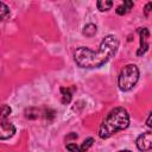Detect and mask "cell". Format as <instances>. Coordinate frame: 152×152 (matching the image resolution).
Here are the masks:
<instances>
[{"label": "cell", "instance_id": "obj_14", "mask_svg": "<svg viewBox=\"0 0 152 152\" xmlns=\"http://www.w3.org/2000/svg\"><path fill=\"white\" fill-rule=\"evenodd\" d=\"M66 150H69L70 152H80L78 145H76L75 142H69V144H66Z\"/></svg>", "mask_w": 152, "mask_h": 152}, {"label": "cell", "instance_id": "obj_4", "mask_svg": "<svg viewBox=\"0 0 152 152\" xmlns=\"http://www.w3.org/2000/svg\"><path fill=\"white\" fill-rule=\"evenodd\" d=\"M138 33L140 36V46L137 51V56L140 57V56L145 55L150 48V44L147 42V39L150 37V31L147 27H140V28H138Z\"/></svg>", "mask_w": 152, "mask_h": 152}, {"label": "cell", "instance_id": "obj_7", "mask_svg": "<svg viewBox=\"0 0 152 152\" xmlns=\"http://www.w3.org/2000/svg\"><path fill=\"white\" fill-rule=\"evenodd\" d=\"M132 7H133V2L129 1V0H126V1H124L122 5H120V6L116 7L115 12H116V14H119V15H124V14H126Z\"/></svg>", "mask_w": 152, "mask_h": 152}, {"label": "cell", "instance_id": "obj_9", "mask_svg": "<svg viewBox=\"0 0 152 152\" xmlns=\"http://www.w3.org/2000/svg\"><path fill=\"white\" fill-rule=\"evenodd\" d=\"M96 31H97L96 25L93 24V23H89V24H87V25L83 27L82 33H83L84 36H87V37H93V36L96 33Z\"/></svg>", "mask_w": 152, "mask_h": 152}, {"label": "cell", "instance_id": "obj_17", "mask_svg": "<svg viewBox=\"0 0 152 152\" xmlns=\"http://www.w3.org/2000/svg\"><path fill=\"white\" fill-rule=\"evenodd\" d=\"M119 152H131V151H128V150H122V151H119Z\"/></svg>", "mask_w": 152, "mask_h": 152}, {"label": "cell", "instance_id": "obj_6", "mask_svg": "<svg viewBox=\"0 0 152 152\" xmlns=\"http://www.w3.org/2000/svg\"><path fill=\"white\" fill-rule=\"evenodd\" d=\"M15 133V127L13 124L4 121L0 122V140H7L12 138Z\"/></svg>", "mask_w": 152, "mask_h": 152}, {"label": "cell", "instance_id": "obj_5", "mask_svg": "<svg viewBox=\"0 0 152 152\" xmlns=\"http://www.w3.org/2000/svg\"><path fill=\"white\" fill-rule=\"evenodd\" d=\"M135 144H137L138 150H140L142 152L150 151L151 147H152V133L151 132H145V133L140 134L137 138Z\"/></svg>", "mask_w": 152, "mask_h": 152}, {"label": "cell", "instance_id": "obj_8", "mask_svg": "<svg viewBox=\"0 0 152 152\" xmlns=\"http://www.w3.org/2000/svg\"><path fill=\"white\" fill-rule=\"evenodd\" d=\"M61 94H62V103H63V104L70 103V101H71V99H72L71 90H70L69 88L62 87V88H61Z\"/></svg>", "mask_w": 152, "mask_h": 152}, {"label": "cell", "instance_id": "obj_13", "mask_svg": "<svg viewBox=\"0 0 152 152\" xmlns=\"http://www.w3.org/2000/svg\"><path fill=\"white\" fill-rule=\"evenodd\" d=\"M93 142H94V139H93V138H88V139H86V140L78 146L80 152H86V151L93 145Z\"/></svg>", "mask_w": 152, "mask_h": 152}, {"label": "cell", "instance_id": "obj_2", "mask_svg": "<svg viewBox=\"0 0 152 152\" xmlns=\"http://www.w3.org/2000/svg\"><path fill=\"white\" fill-rule=\"evenodd\" d=\"M129 125V114L124 107H115L112 109L99 128V137L101 139H107L119 131L127 128Z\"/></svg>", "mask_w": 152, "mask_h": 152}, {"label": "cell", "instance_id": "obj_12", "mask_svg": "<svg viewBox=\"0 0 152 152\" xmlns=\"http://www.w3.org/2000/svg\"><path fill=\"white\" fill-rule=\"evenodd\" d=\"M11 113H12V108L8 104H1L0 106V118L1 119H6Z\"/></svg>", "mask_w": 152, "mask_h": 152}, {"label": "cell", "instance_id": "obj_15", "mask_svg": "<svg viewBox=\"0 0 152 152\" xmlns=\"http://www.w3.org/2000/svg\"><path fill=\"white\" fill-rule=\"evenodd\" d=\"M151 8H152V2H147L146 6H145V11H144L146 17H148V14H150V12H151Z\"/></svg>", "mask_w": 152, "mask_h": 152}, {"label": "cell", "instance_id": "obj_10", "mask_svg": "<svg viewBox=\"0 0 152 152\" xmlns=\"http://www.w3.org/2000/svg\"><path fill=\"white\" fill-rule=\"evenodd\" d=\"M96 5H97V8L101 12H104V11L110 10V7L113 6V1H110V0H99Z\"/></svg>", "mask_w": 152, "mask_h": 152}, {"label": "cell", "instance_id": "obj_3", "mask_svg": "<svg viewBox=\"0 0 152 152\" xmlns=\"http://www.w3.org/2000/svg\"><path fill=\"white\" fill-rule=\"evenodd\" d=\"M138 80H139L138 66L135 64H127L121 69L120 75L118 77L119 89L122 91H128L137 84Z\"/></svg>", "mask_w": 152, "mask_h": 152}, {"label": "cell", "instance_id": "obj_16", "mask_svg": "<svg viewBox=\"0 0 152 152\" xmlns=\"http://www.w3.org/2000/svg\"><path fill=\"white\" fill-rule=\"evenodd\" d=\"M151 118H152V113H150V114H148V116H147V120H146V125H147V127H152Z\"/></svg>", "mask_w": 152, "mask_h": 152}, {"label": "cell", "instance_id": "obj_11", "mask_svg": "<svg viewBox=\"0 0 152 152\" xmlns=\"http://www.w3.org/2000/svg\"><path fill=\"white\" fill-rule=\"evenodd\" d=\"M10 15V8L6 4L0 1V20H5Z\"/></svg>", "mask_w": 152, "mask_h": 152}, {"label": "cell", "instance_id": "obj_1", "mask_svg": "<svg viewBox=\"0 0 152 152\" xmlns=\"http://www.w3.org/2000/svg\"><path fill=\"white\" fill-rule=\"evenodd\" d=\"M118 48H119V39L115 36L109 34L102 39L99 50L96 51L86 46H81L76 49L74 53V59L78 66L84 69L100 68L115 55Z\"/></svg>", "mask_w": 152, "mask_h": 152}]
</instances>
